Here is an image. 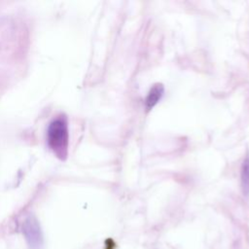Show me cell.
I'll return each instance as SVG.
<instances>
[{
    "mask_svg": "<svg viewBox=\"0 0 249 249\" xmlns=\"http://www.w3.org/2000/svg\"><path fill=\"white\" fill-rule=\"evenodd\" d=\"M241 187L245 196L249 195V156L244 160L241 166Z\"/></svg>",
    "mask_w": 249,
    "mask_h": 249,
    "instance_id": "obj_4",
    "label": "cell"
},
{
    "mask_svg": "<svg viewBox=\"0 0 249 249\" xmlns=\"http://www.w3.org/2000/svg\"><path fill=\"white\" fill-rule=\"evenodd\" d=\"M164 92V88L162 84H155L149 90L148 95L145 99V106L147 110H151L154 106L157 105V103L160 100Z\"/></svg>",
    "mask_w": 249,
    "mask_h": 249,
    "instance_id": "obj_3",
    "label": "cell"
},
{
    "mask_svg": "<svg viewBox=\"0 0 249 249\" xmlns=\"http://www.w3.org/2000/svg\"><path fill=\"white\" fill-rule=\"evenodd\" d=\"M22 233L28 245L33 248H39L43 243V233L39 222L34 216H28L22 224Z\"/></svg>",
    "mask_w": 249,
    "mask_h": 249,
    "instance_id": "obj_2",
    "label": "cell"
},
{
    "mask_svg": "<svg viewBox=\"0 0 249 249\" xmlns=\"http://www.w3.org/2000/svg\"><path fill=\"white\" fill-rule=\"evenodd\" d=\"M69 134L67 122L64 118H57L53 120L48 128V145L60 159L65 160L68 154Z\"/></svg>",
    "mask_w": 249,
    "mask_h": 249,
    "instance_id": "obj_1",
    "label": "cell"
}]
</instances>
